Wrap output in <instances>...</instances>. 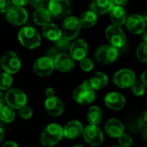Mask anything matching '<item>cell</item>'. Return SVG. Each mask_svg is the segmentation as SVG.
<instances>
[{
	"label": "cell",
	"mask_w": 147,
	"mask_h": 147,
	"mask_svg": "<svg viewBox=\"0 0 147 147\" xmlns=\"http://www.w3.org/2000/svg\"><path fill=\"white\" fill-rule=\"evenodd\" d=\"M45 95L47 98H51L55 96V90L52 88H48L45 90Z\"/></svg>",
	"instance_id": "cell-42"
},
{
	"label": "cell",
	"mask_w": 147,
	"mask_h": 147,
	"mask_svg": "<svg viewBox=\"0 0 147 147\" xmlns=\"http://www.w3.org/2000/svg\"><path fill=\"white\" fill-rule=\"evenodd\" d=\"M29 1L34 8L39 9V8H42L44 6V5L47 2V0H29Z\"/></svg>",
	"instance_id": "cell-38"
},
{
	"label": "cell",
	"mask_w": 147,
	"mask_h": 147,
	"mask_svg": "<svg viewBox=\"0 0 147 147\" xmlns=\"http://www.w3.org/2000/svg\"><path fill=\"white\" fill-rule=\"evenodd\" d=\"M113 4L112 0H93L90 5V11L96 15H102L113 9Z\"/></svg>",
	"instance_id": "cell-21"
},
{
	"label": "cell",
	"mask_w": 147,
	"mask_h": 147,
	"mask_svg": "<svg viewBox=\"0 0 147 147\" xmlns=\"http://www.w3.org/2000/svg\"><path fill=\"white\" fill-rule=\"evenodd\" d=\"M145 22L142 16L138 14H132L127 17L125 26L127 30L135 35H140L145 29Z\"/></svg>",
	"instance_id": "cell-15"
},
{
	"label": "cell",
	"mask_w": 147,
	"mask_h": 147,
	"mask_svg": "<svg viewBox=\"0 0 147 147\" xmlns=\"http://www.w3.org/2000/svg\"><path fill=\"white\" fill-rule=\"evenodd\" d=\"M111 147H121V146H119V145H113Z\"/></svg>",
	"instance_id": "cell-50"
},
{
	"label": "cell",
	"mask_w": 147,
	"mask_h": 147,
	"mask_svg": "<svg viewBox=\"0 0 147 147\" xmlns=\"http://www.w3.org/2000/svg\"><path fill=\"white\" fill-rule=\"evenodd\" d=\"M4 102H5V97L3 95L2 91L0 90V108H1L4 106Z\"/></svg>",
	"instance_id": "cell-44"
},
{
	"label": "cell",
	"mask_w": 147,
	"mask_h": 147,
	"mask_svg": "<svg viewBox=\"0 0 147 147\" xmlns=\"http://www.w3.org/2000/svg\"><path fill=\"white\" fill-rule=\"evenodd\" d=\"M113 6H119V7H123L126 5L128 0H112Z\"/></svg>",
	"instance_id": "cell-40"
},
{
	"label": "cell",
	"mask_w": 147,
	"mask_h": 147,
	"mask_svg": "<svg viewBox=\"0 0 147 147\" xmlns=\"http://www.w3.org/2000/svg\"><path fill=\"white\" fill-rule=\"evenodd\" d=\"M48 10L52 17L61 18L71 12V5L68 0H50Z\"/></svg>",
	"instance_id": "cell-10"
},
{
	"label": "cell",
	"mask_w": 147,
	"mask_h": 147,
	"mask_svg": "<svg viewBox=\"0 0 147 147\" xmlns=\"http://www.w3.org/2000/svg\"><path fill=\"white\" fill-rule=\"evenodd\" d=\"M42 35L49 41L55 42L62 36L61 29L55 24H49L42 28Z\"/></svg>",
	"instance_id": "cell-25"
},
{
	"label": "cell",
	"mask_w": 147,
	"mask_h": 147,
	"mask_svg": "<svg viewBox=\"0 0 147 147\" xmlns=\"http://www.w3.org/2000/svg\"><path fill=\"white\" fill-rule=\"evenodd\" d=\"M69 50H70V56L74 60L82 61L87 56L88 51V46L86 41H84L83 39H77L73 43H71Z\"/></svg>",
	"instance_id": "cell-16"
},
{
	"label": "cell",
	"mask_w": 147,
	"mask_h": 147,
	"mask_svg": "<svg viewBox=\"0 0 147 147\" xmlns=\"http://www.w3.org/2000/svg\"><path fill=\"white\" fill-rule=\"evenodd\" d=\"M102 117H103L102 110L97 106L91 107L87 113V119L89 125H98L101 122Z\"/></svg>",
	"instance_id": "cell-26"
},
{
	"label": "cell",
	"mask_w": 147,
	"mask_h": 147,
	"mask_svg": "<svg viewBox=\"0 0 147 147\" xmlns=\"http://www.w3.org/2000/svg\"><path fill=\"white\" fill-rule=\"evenodd\" d=\"M105 104L113 110H121L125 105V99L123 94L117 92L108 93L105 97Z\"/></svg>",
	"instance_id": "cell-19"
},
{
	"label": "cell",
	"mask_w": 147,
	"mask_h": 147,
	"mask_svg": "<svg viewBox=\"0 0 147 147\" xmlns=\"http://www.w3.org/2000/svg\"><path fill=\"white\" fill-rule=\"evenodd\" d=\"M141 83L145 88H147V70L144 71L141 75Z\"/></svg>",
	"instance_id": "cell-41"
},
{
	"label": "cell",
	"mask_w": 147,
	"mask_h": 147,
	"mask_svg": "<svg viewBox=\"0 0 147 147\" xmlns=\"http://www.w3.org/2000/svg\"><path fill=\"white\" fill-rule=\"evenodd\" d=\"M82 26L79 19L76 17H68L65 18L61 25V35L66 39L71 41L77 37L81 31Z\"/></svg>",
	"instance_id": "cell-6"
},
{
	"label": "cell",
	"mask_w": 147,
	"mask_h": 147,
	"mask_svg": "<svg viewBox=\"0 0 147 147\" xmlns=\"http://www.w3.org/2000/svg\"><path fill=\"white\" fill-rule=\"evenodd\" d=\"M63 129L56 123L48 125L42 131L40 138V142L43 146L53 147L58 144L63 138Z\"/></svg>",
	"instance_id": "cell-1"
},
{
	"label": "cell",
	"mask_w": 147,
	"mask_h": 147,
	"mask_svg": "<svg viewBox=\"0 0 147 147\" xmlns=\"http://www.w3.org/2000/svg\"><path fill=\"white\" fill-rule=\"evenodd\" d=\"M143 137H144V139L147 142V127H145L143 131Z\"/></svg>",
	"instance_id": "cell-47"
},
{
	"label": "cell",
	"mask_w": 147,
	"mask_h": 147,
	"mask_svg": "<svg viewBox=\"0 0 147 147\" xmlns=\"http://www.w3.org/2000/svg\"><path fill=\"white\" fill-rule=\"evenodd\" d=\"M11 2L14 5V6L23 7L29 2V0H11Z\"/></svg>",
	"instance_id": "cell-39"
},
{
	"label": "cell",
	"mask_w": 147,
	"mask_h": 147,
	"mask_svg": "<svg viewBox=\"0 0 147 147\" xmlns=\"http://www.w3.org/2000/svg\"><path fill=\"white\" fill-rule=\"evenodd\" d=\"M7 21L13 25L24 24L28 20V13L25 9L19 6H11L6 12Z\"/></svg>",
	"instance_id": "cell-13"
},
{
	"label": "cell",
	"mask_w": 147,
	"mask_h": 147,
	"mask_svg": "<svg viewBox=\"0 0 147 147\" xmlns=\"http://www.w3.org/2000/svg\"><path fill=\"white\" fill-rule=\"evenodd\" d=\"M54 65L55 68L60 72L67 73L70 72L75 67V60L70 56V55L66 53H59L54 59Z\"/></svg>",
	"instance_id": "cell-14"
},
{
	"label": "cell",
	"mask_w": 147,
	"mask_h": 147,
	"mask_svg": "<svg viewBox=\"0 0 147 147\" xmlns=\"http://www.w3.org/2000/svg\"><path fill=\"white\" fill-rule=\"evenodd\" d=\"M106 37L110 45L116 49L122 48L126 42V37L122 29L116 25H110L106 30Z\"/></svg>",
	"instance_id": "cell-8"
},
{
	"label": "cell",
	"mask_w": 147,
	"mask_h": 147,
	"mask_svg": "<svg viewBox=\"0 0 147 147\" xmlns=\"http://www.w3.org/2000/svg\"><path fill=\"white\" fill-rule=\"evenodd\" d=\"M20 43L30 49L37 48L41 44V36L33 27H24L18 33Z\"/></svg>",
	"instance_id": "cell-2"
},
{
	"label": "cell",
	"mask_w": 147,
	"mask_h": 147,
	"mask_svg": "<svg viewBox=\"0 0 147 147\" xmlns=\"http://www.w3.org/2000/svg\"><path fill=\"white\" fill-rule=\"evenodd\" d=\"M4 138H5V131L1 127H0V143L4 140Z\"/></svg>",
	"instance_id": "cell-46"
},
{
	"label": "cell",
	"mask_w": 147,
	"mask_h": 147,
	"mask_svg": "<svg viewBox=\"0 0 147 147\" xmlns=\"http://www.w3.org/2000/svg\"><path fill=\"white\" fill-rule=\"evenodd\" d=\"M142 39L144 40V42H147V30L143 31V33H142Z\"/></svg>",
	"instance_id": "cell-45"
},
{
	"label": "cell",
	"mask_w": 147,
	"mask_h": 147,
	"mask_svg": "<svg viewBox=\"0 0 147 147\" xmlns=\"http://www.w3.org/2000/svg\"><path fill=\"white\" fill-rule=\"evenodd\" d=\"M13 82V78L7 73L0 74V90H9Z\"/></svg>",
	"instance_id": "cell-29"
},
{
	"label": "cell",
	"mask_w": 147,
	"mask_h": 147,
	"mask_svg": "<svg viewBox=\"0 0 147 147\" xmlns=\"http://www.w3.org/2000/svg\"><path fill=\"white\" fill-rule=\"evenodd\" d=\"M138 59L141 62H147V42H142L136 50Z\"/></svg>",
	"instance_id": "cell-31"
},
{
	"label": "cell",
	"mask_w": 147,
	"mask_h": 147,
	"mask_svg": "<svg viewBox=\"0 0 147 147\" xmlns=\"http://www.w3.org/2000/svg\"><path fill=\"white\" fill-rule=\"evenodd\" d=\"M44 107L48 114L53 117L60 116L64 112V104L56 96L47 98L44 102Z\"/></svg>",
	"instance_id": "cell-17"
},
{
	"label": "cell",
	"mask_w": 147,
	"mask_h": 147,
	"mask_svg": "<svg viewBox=\"0 0 147 147\" xmlns=\"http://www.w3.org/2000/svg\"><path fill=\"white\" fill-rule=\"evenodd\" d=\"M74 147H84L83 145H81V144H78V145H75Z\"/></svg>",
	"instance_id": "cell-49"
},
{
	"label": "cell",
	"mask_w": 147,
	"mask_h": 147,
	"mask_svg": "<svg viewBox=\"0 0 147 147\" xmlns=\"http://www.w3.org/2000/svg\"><path fill=\"white\" fill-rule=\"evenodd\" d=\"M2 147H18V144L14 141H7L3 144Z\"/></svg>",
	"instance_id": "cell-43"
},
{
	"label": "cell",
	"mask_w": 147,
	"mask_h": 147,
	"mask_svg": "<svg viewBox=\"0 0 147 147\" xmlns=\"http://www.w3.org/2000/svg\"><path fill=\"white\" fill-rule=\"evenodd\" d=\"M55 49L59 52V53H65V51H67V49H70L71 43L70 41L66 39L65 37L61 36V38H59L57 41H55Z\"/></svg>",
	"instance_id": "cell-30"
},
{
	"label": "cell",
	"mask_w": 147,
	"mask_h": 147,
	"mask_svg": "<svg viewBox=\"0 0 147 147\" xmlns=\"http://www.w3.org/2000/svg\"><path fill=\"white\" fill-rule=\"evenodd\" d=\"M78 19L82 27L91 28L97 23V15L91 11H88L83 12Z\"/></svg>",
	"instance_id": "cell-27"
},
{
	"label": "cell",
	"mask_w": 147,
	"mask_h": 147,
	"mask_svg": "<svg viewBox=\"0 0 147 147\" xmlns=\"http://www.w3.org/2000/svg\"><path fill=\"white\" fill-rule=\"evenodd\" d=\"M138 125L142 127H147V110L143 111L138 117Z\"/></svg>",
	"instance_id": "cell-37"
},
{
	"label": "cell",
	"mask_w": 147,
	"mask_h": 147,
	"mask_svg": "<svg viewBox=\"0 0 147 147\" xmlns=\"http://www.w3.org/2000/svg\"><path fill=\"white\" fill-rule=\"evenodd\" d=\"M16 118V113L14 112V109L11 108L9 106H3L0 108V119L5 123H11Z\"/></svg>",
	"instance_id": "cell-28"
},
{
	"label": "cell",
	"mask_w": 147,
	"mask_h": 147,
	"mask_svg": "<svg viewBox=\"0 0 147 147\" xmlns=\"http://www.w3.org/2000/svg\"><path fill=\"white\" fill-rule=\"evenodd\" d=\"M73 98L81 105H89L95 100V92L90 87L88 81H84L73 92Z\"/></svg>",
	"instance_id": "cell-3"
},
{
	"label": "cell",
	"mask_w": 147,
	"mask_h": 147,
	"mask_svg": "<svg viewBox=\"0 0 147 147\" xmlns=\"http://www.w3.org/2000/svg\"><path fill=\"white\" fill-rule=\"evenodd\" d=\"M80 67L82 71L84 72H90L94 68V62L89 58H84L80 61Z\"/></svg>",
	"instance_id": "cell-34"
},
{
	"label": "cell",
	"mask_w": 147,
	"mask_h": 147,
	"mask_svg": "<svg viewBox=\"0 0 147 147\" xmlns=\"http://www.w3.org/2000/svg\"><path fill=\"white\" fill-rule=\"evenodd\" d=\"M83 125L78 120H71L63 128V136L67 139H75L83 133Z\"/></svg>",
	"instance_id": "cell-18"
},
{
	"label": "cell",
	"mask_w": 147,
	"mask_h": 147,
	"mask_svg": "<svg viewBox=\"0 0 147 147\" xmlns=\"http://www.w3.org/2000/svg\"><path fill=\"white\" fill-rule=\"evenodd\" d=\"M54 69V60L48 56H42L36 59L33 64V70L39 76H48L53 73Z\"/></svg>",
	"instance_id": "cell-12"
},
{
	"label": "cell",
	"mask_w": 147,
	"mask_h": 147,
	"mask_svg": "<svg viewBox=\"0 0 147 147\" xmlns=\"http://www.w3.org/2000/svg\"><path fill=\"white\" fill-rule=\"evenodd\" d=\"M19 115L24 119H30L33 115L32 109L28 106H24L19 109Z\"/></svg>",
	"instance_id": "cell-35"
},
{
	"label": "cell",
	"mask_w": 147,
	"mask_h": 147,
	"mask_svg": "<svg viewBox=\"0 0 147 147\" xmlns=\"http://www.w3.org/2000/svg\"><path fill=\"white\" fill-rule=\"evenodd\" d=\"M95 59L101 64H110L119 56V49L112 45H103L95 51Z\"/></svg>",
	"instance_id": "cell-7"
},
{
	"label": "cell",
	"mask_w": 147,
	"mask_h": 147,
	"mask_svg": "<svg viewBox=\"0 0 147 147\" xmlns=\"http://www.w3.org/2000/svg\"><path fill=\"white\" fill-rule=\"evenodd\" d=\"M88 83L94 91L100 90L107 85L108 78L106 74L102 72H96L88 80Z\"/></svg>",
	"instance_id": "cell-23"
},
{
	"label": "cell",
	"mask_w": 147,
	"mask_h": 147,
	"mask_svg": "<svg viewBox=\"0 0 147 147\" xmlns=\"http://www.w3.org/2000/svg\"><path fill=\"white\" fill-rule=\"evenodd\" d=\"M51 18L52 16L50 12L48 9H45L44 7L36 9L33 14L34 22L39 26H45L49 24L51 21Z\"/></svg>",
	"instance_id": "cell-24"
},
{
	"label": "cell",
	"mask_w": 147,
	"mask_h": 147,
	"mask_svg": "<svg viewBox=\"0 0 147 147\" xmlns=\"http://www.w3.org/2000/svg\"><path fill=\"white\" fill-rule=\"evenodd\" d=\"M110 18H111V21L113 22V25L120 27V26L125 24V22L127 19V15L123 7L113 6V9L110 11Z\"/></svg>",
	"instance_id": "cell-22"
},
{
	"label": "cell",
	"mask_w": 147,
	"mask_h": 147,
	"mask_svg": "<svg viewBox=\"0 0 147 147\" xmlns=\"http://www.w3.org/2000/svg\"><path fill=\"white\" fill-rule=\"evenodd\" d=\"M84 140L92 146H99L104 141L103 133L98 125H89L83 130Z\"/></svg>",
	"instance_id": "cell-11"
},
{
	"label": "cell",
	"mask_w": 147,
	"mask_h": 147,
	"mask_svg": "<svg viewBox=\"0 0 147 147\" xmlns=\"http://www.w3.org/2000/svg\"><path fill=\"white\" fill-rule=\"evenodd\" d=\"M11 7V0H0V12L6 13Z\"/></svg>",
	"instance_id": "cell-36"
},
{
	"label": "cell",
	"mask_w": 147,
	"mask_h": 147,
	"mask_svg": "<svg viewBox=\"0 0 147 147\" xmlns=\"http://www.w3.org/2000/svg\"><path fill=\"white\" fill-rule=\"evenodd\" d=\"M5 100L7 106L13 109H20L27 104V95L26 94L19 88H11L9 89L5 96Z\"/></svg>",
	"instance_id": "cell-4"
},
{
	"label": "cell",
	"mask_w": 147,
	"mask_h": 147,
	"mask_svg": "<svg viewBox=\"0 0 147 147\" xmlns=\"http://www.w3.org/2000/svg\"><path fill=\"white\" fill-rule=\"evenodd\" d=\"M143 18H144L145 24H147V11H145V12H144V16H143Z\"/></svg>",
	"instance_id": "cell-48"
},
{
	"label": "cell",
	"mask_w": 147,
	"mask_h": 147,
	"mask_svg": "<svg viewBox=\"0 0 147 147\" xmlns=\"http://www.w3.org/2000/svg\"><path fill=\"white\" fill-rule=\"evenodd\" d=\"M131 91L136 96H142L145 93V88L141 83V82H135L131 87Z\"/></svg>",
	"instance_id": "cell-32"
},
{
	"label": "cell",
	"mask_w": 147,
	"mask_h": 147,
	"mask_svg": "<svg viewBox=\"0 0 147 147\" xmlns=\"http://www.w3.org/2000/svg\"><path fill=\"white\" fill-rule=\"evenodd\" d=\"M0 64L5 70V73H7L11 76L17 74L22 66L20 58L15 52L12 51H8L2 56Z\"/></svg>",
	"instance_id": "cell-5"
},
{
	"label": "cell",
	"mask_w": 147,
	"mask_h": 147,
	"mask_svg": "<svg viewBox=\"0 0 147 147\" xmlns=\"http://www.w3.org/2000/svg\"><path fill=\"white\" fill-rule=\"evenodd\" d=\"M136 82V76L129 68H122L113 76V83L120 88H130Z\"/></svg>",
	"instance_id": "cell-9"
},
{
	"label": "cell",
	"mask_w": 147,
	"mask_h": 147,
	"mask_svg": "<svg viewBox=\"0 0 147 147\" xmlns=\"http://www.w3.org/2000/svg\"><path fill=\"white\" fill-rule=\"evenodd\" d=\"M118 138H119V146H121V147H131L132 145V144H133L132 138L129 134H127V133L124 132Z\"/></svg>",
	"instance_id": "cell-33"
},
{
	"label": "cell",
	"mask_w": 147,
	"mask_h": 147,
	"mask_svg": "<svg viewBox=\"0 0 147 147\" xmlns=\"http://www.w3.org/2000/svg\"><path fill=\"white\" fill-rule=\"evenodd\" d=\"M105 131L111 138H119L124 133V125L118 119H110L105 125Z\"/></svg>",
	"instance_id": "cell-20"
}]
</instances>
